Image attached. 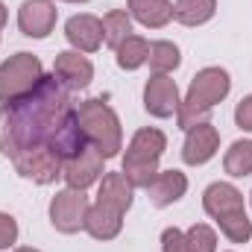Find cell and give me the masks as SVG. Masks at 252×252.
Returning <instances> with one entry per match:
<instances>
[{"label": "cell", "mask_w": 252, "mask_h": 252, "mask_svg": "<svg viewBox=\"0 0 252 252\" xmlns=\"http://www.w3.org/2000/svg\"><path fill=\"white\" fill-rule=\"evenodd\" d=\"M88 196L85 190L64 188L50 199V226L62 235H76L85 229V214H88Z\"/></svg>", "instance_id": "52a82bcc"}, {"label": "cell", "mask_w": 252, "mask_h": 252, "mask_svg": "<svg viewBox=\"0 0 252 252\" xmlns=\"http://www.w3.org/2000/svg\"><path fill=\"white\" fill-rule=\"evenodd\" d=\"M64 38L79 53H97L103 44V21L94 15H73L64 24Z\"/></svg>", "instance_id": "5bb4252c"}, {"label": "cell", "mask_w": 252, "mask_h": 252, "mask_svg": "<svg viewBox=\"0 0 252 252\" xmlns=\"http://www.w3.org/2000/svg\"><path fill=\"white\" fill-rule=\"evenodd\" d=\"M179 88L167 73H153L144 85V109L153 118H173L179 112Z\"/></svg>", "instance_id": "30bf717a"}, {"label": "cell", "mask_w": 252, "mask_h": 252, "mask_svg": "<svg viewBox=\"0 0 252 252\" xmlns=\"http://www.w3.org/2000/svg\"><path fill=\"white\" fill-rule=\"evenodd\" d=\"M115 59L121 70H138L141 64H147L150 59V41L141 38V35H129L124 44L115 50Z\"/></svg>", "instance_id": "7402d4cb"}, {"label": "cell", "mask_w": 252, "mask_h": 252, "mask_svg": "<svg viewBox=\"0 0 252 252\" xmlns=\"http://www.w3.org/2000/svg\"><path fill=\"white\" fill-rule=\"evenodd\" d=\"M202 208L211 220H217L220 232L232 244H247L252 238V220L244 205V193L232 182H211L202 193Z\"/></svg>", "instance_id": "3957f363"}, {"label": "cell", "mask_w": 252, "mask_h": 252, "mask_svg": "<svg viewBox=\"0 0 252 252\" xmlns=\"http://www.w3.org/2000/svg\"><path fill=\"white\" fill-rule=\"evenodd\" d=\"M217 0H176L173 3V21L182 27H202L214 18Z\"/></svg>", "instance_id": "d6986e66"}, {"label": "cell", "mask_w": 252, "mask_h": 252, "mask_svg": "<svg viewBox=\"0 0 252 252\" xmlns=\"http://www.w3.org/2000/svg\"><path fill=\"white\" fill-rule=\"evenodd\" d=\"M76 118L82 126L85 141L103 156V158H115L124 150V129H121V118L115 115V109L109 103H103L100 97L82 100L76 106Z\"/></svg>", "instance_id": "277c9868"}, {"label": "cell", "mask_w": 252, "mask_h": 252, "mask_svg": "<svg viewBox=\"0 0 252 252\" xmlns=\"http://www.w3.org/2000/svg\"><path fill=\"white\" fill-rule=\"evenodd\" d=\"M132 199H135V188H132V182L126 179L124 173H103L100 190H97V202H103V205L126 214L132 208Z\"/></svg>", "instance_id": "e0dca14e"}, {"label": "cell", "mask_w": 252, "mask_h": 252, "mask_svg": "<svg viewBox=\"0 0 252 252\" xmlns=\"http://www.w3.org/2000/svg\"><path fill=\"white\" fill-rule=\"evenodd\" d=\"M85 144L70 91L53 73H44L32 91L0 109V153L6 158L30 150H50L67 161Z\"/></svg>", "instance_id": "6da1fadb"}, {"label": "cell", "mask_w": 252, "mask_h": 252, "mask_svg": "<svg viewBox=\"0 0 252 252\" xmlns=\"http://www.w3.org/2000/svg\"><path fill=\"white\" fill-rule=\"evenodd\" d=\"M185 190H188V176L182 170H158V176L150 182L147 193L156 208H167V205L179 202L185 196Z\"/></svg>", "instance_id": "9a60e30c"}, {"label": "cell", "mask_w": 252, "mask_h": 252, "mask_svg": "<svg viewBox=\"0 0 252 252\" xmlns=\"http://www.w3.org/2000/svg\"><path fill=\"white\" fill-rule=\"evenodd\" d=\"M44 76L41 59L35 53H15L0 64V103H12L18 97H24L27 91H32L38 85V79Z\"/></svg>", "instance_id": "8992f818"}, {"label": "cell", "mask_w": 252, "mask_h": 252, "mask_svg": "<svg viewBox=\"0 0 252 252\" xmlns=\"http://www.w3.org/2000/svg\"><path fill=\"white\" fill-rule=\"evenodd\" d=\"M18 244V223L12 214H3L0 211V250H9Z\"/></svg>", "instance_id": "484cf974"}, {"label": "cell", "mask_w": 252, "mask_h": 252, "mask_svg": "<svg viewBox=\"0 0 252 252\" xmlns=\"http://www.w3.org/2000/svg\"><path fill=\"white\" fill-rule=\"evenodd\" d=\"M12 164H15V170H18L24 179L35 182V185H53V182L62 176L64 161L56 153H50V150H30V153L15 156Z\"/></svg>", "instance_id": "9c48e42d"}, {"label": "cell", "mask_w": 252, "mask_h": 252, "mask_svg": "<svg viewBox=\"0 0 252 252\" xmlns=\"http://www.w3.org/2000/svg\"><path fill=\"white\" fill-rule=\"evenodd\" d=\"M56 3L53 0H24L18 9V30L27 38H47L56 27Z\"/></svg>", "instance_id": "8fae6325"}, {"label": "cell", "mask_w": 252, "mask_h": 252, "mask_svg": "<svg viewBox=\"0 0 252 252\" xmlns=\"http://www.w3.org/2000/svg\"><path fill=\"white\" fill-rule=\"evenodd\" d=\"M220 150V132L217 126H211L208 121L205 124H196L188 129L185 135V144H182V161L190 164V167H199V164H208Z\"/></svg>", "instance_id": "7c38bea8"}, {"label": "cell", "mask_w": 252, "mask_h": 252, "mask_svg": "<svg viewBox=\"0 0 252 252\" xmlns=\"http://www.w3.org/2000/svg\"><path fill=\"white\" fill-rule=\"evenodd\" d=\"M232 91V76L229 70L223 67H202L188 85V94L185 100L179 103V112H176V121H179V129L188 132L190 126L205 124L211 109L217 103H223Z\"/></svg>", "instance_id": "7a4b0ae2"}, {"label": "cell", "mask_w": 252, "mask_h": 252, "mask_svg": "<svg viewBox=\"0 0 252 252\" xmlns=\"http://www.w3.org/2000/svg\"><path fill=\"white\" fill-rule=\"evenodd\" d=\"M6 18H9V12H6V6L0 3V32H3V27H6Z\"/></svg>", "instance_id": "83f0119b"}, {"label": "cell", "mask_w": 252, "mask_h": 252, "mask_svg": "<svg viewBox=\"0 0 252 252\" xmlns=\"http://www.w3.org/2000/svg\"><path fill=\"white\" fill-rule=\"evenodd\" d=\"M124 229V214L103 205V202H94L88 205V214H85V232L94 238V241H115Z\"/></svg>", "instance_id": "2e32d148"}, {"label": "cell", "mask_w": 252, "mask_h": 252, "mask_svg": "<svg viewBox=\"0 0 252 252\" xmlns=\"http://www.w3.org/2000/svg\"><path fill=\"white\" fill-rule=\"evenodd\" d=\"M129 15L147 30H161L173 21V0H129Z\"/></svg>", "instance_id": "ac0fdd59"}, {"label": "cell", "mask_w": 252, "mask_h": 252, "mask_svg": "<svg viewBox=\"0 0 252 252\" xmlns=\"http://www.w3.org/2000/svg\"><path fill=\"white\" fill-rule=\"evenodd\" d=\"M53 76L62 82L67 91H82L94 79V64L79 50H62L53 62Z\"/></svg>", "instance_id": "4fadbf2b"}, {"label": "cell", "mask_w": 252, "mask_h": 252, "mask_svg": "<svg viewBox=\"0 0 252 252\" xmlns=\"http://www.w3.org/2000/svg\"><path fill=\"white\" fill-rule=\"evenodd\" d=\"M129 35H132V15H129V9L106 12V18H103V44L118 50Z\"/></svg>", "instance_id": "ffe728a7"}, {"label": "cell", "mask_w": 252, "mask_h": 252, "mask_svg": "<svg viewBox=\"0 0 252 252\" xmlns=\"http://www.w3.org/2000/svg\"><path fill=\"white\" fill-rule=\"evenodd\" d=\"M235 124H238V129H244V132H252V94L244 97L235 106Z\"/></svg>", "instance_id": "4316f807"}, {"label": "cell", "mask_w": 252, "mask_h": 252, "mask_svg": "<svg viewBox=\"0 0 252 252\" xmlns=\"http://www.w3.org/2000/svg\"><path fill=\"white\" fill-rule=\"evenodd\" d=\"M103 156L91 147V144H85L76 156H70L67 161L62 164V179L67 182V188H76V190H88L94 182H100L103 179Z\"/></svg>", "instance_id": "ba28073f"}, {"label": "cell", "mask_w": 252, "mask_h": 252, "mask_svg": "<svg viewBox=\"0 0 252 252\" xmlns=\"http://www.w3.org/2000/svg\"><path fill=\"white\" fill-rule=\"evenodd\" d=\"M167 150V138L161 129H153V126H144L132 135L129 147H126L124 156V173L126 179L132 182V188H150V182L158 176V158L164 156Z\"/></svg>", "instance_id": "5b68a950"}, {"label": "cell", "mask_w": 252, "mask_h": 252, "mask_svg": "<svg viewBox=\"0 0 252 252\" xmlns=\"http://www.w3.org/2000/svg\"><path fill=\"white\" fill-rule=\"evenodd\" d=\"M147 62L153 67V73H170V70H176L182 64V53H179V47L173 41H153Z\"/></svg>", "instance_id": "603a6c76"}, {"label": "cell", "mask_w": 252, "mask_h": 252, "mask_svg": "<svg viewBox=\"0 0 252 252\" xmlns=\"http://www.w3.org/2000/svg\"><path fill=\"white\" fill-rule=\"evenodd\" d=\"M223 167H226V173L235 176V179L252 176V141L250 138H241V141H235V144L226 150Z\"/></svg>", "instance_id": "44dd1931"}, {"label": "cell", "mask_w": 252, "mask_h": 252, "mask_svg": "<svg viewBox=\"0 0 252 252\" xmlns=\"http://www.w3.org/2000/svg\"><path fill=\"white\" fill-rule=\"evenodd\" d=\"M62 3H88V0H62Z\"/></svg>", "instance_id": "f546056e"}, {"label": "cell", "mask_w": 252, "mask_h": 252, "mask_svg": "<svg viewBox=\"0 0 252 252\" xmlns=\"http://www.w3.org/2000/svg\"><path fill=\"white\" fill-rule=\"evenodd\" d=\"M185 241H188V252H217V235L205 223H193L185 232Z\"/></svg>", "instance_id": "cb8c5ba5"}, {"label": "cell", "mask_w": 252, "mask_h": 252, "mask_svg": "<svg viewBox=\"0 0 252 252\" xmlns=\"http://www.w3.org/2000/svg\"><path fill=\"white\" fill-rule=\"evenodd\" d=\"M161 252H188L185 232H179L176 226H167L161 232Z\"/></svg>", "instance_id": "d4e9b609"}, {"label": "cell", "mask_w": 252, "mask_h": 252, "mask_svg": "<svg viewBox=\"0 0 252 252\" xmlns=\"http://www.w3.org/2000/svg\"><path fill=\"white\" fill-rule=\"evenodd\" d=\"M250 196H252V193H250Z\"/></svg>", "instance_id": "4dcf8cb0"}, {"label": "cell", "mask_w": 252, "mask_h": 252, "mask_svg": "<svg viewBox=\"0 0 252 252\" xmlns=\"http://www.w3.org/2000/svg\"><path fill=\"white\" fill-rule=\"evenodd\" d=\"M15 252H41V250H35V247H18Z\"/></svg>", "instance_id": "f1b7e54d"}]
</instances>
